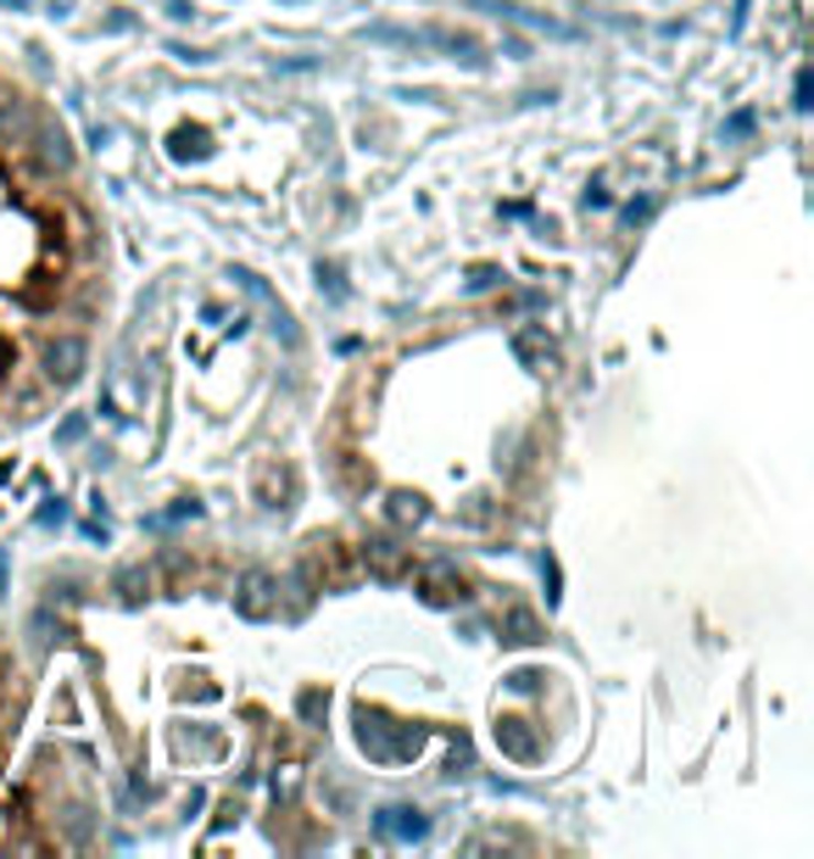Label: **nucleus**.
<instances>
[{
  "label": "nucleus",
  "mask_w": 814,
  "mask_h": 859,
  "mask_svg": "<svg viewBox=\"0 0 814 859\" xmlns=\"http://www.w3.org/2000/svg\"><path fill=\"white\" fill-rule=\"evenodd\" d=\"M397 520H424V508H419V497H397Z\"/></svg>",
  "instance_id": "7"
},
{
  "label": "nucleus",
  "mask_w": 814,
  "mask_h": 859,
  "mask_svg": "<svg viewBox=\"0 0 814 859\" xmlns=\"http://www.w3.org/2000/svg\"><path fill=\"white\" fill-rule=\"evenodd\" d=\"M12 7H23V0H12Z\"/></svg>",
  "instance_id": "8"
},
{
  "label": "nucleus",
  "mask_w": 814,
  "mask_h": 859,
  "mask_svg": "<svg viewBox=\"0 0 814 859\" xmlns=\"http://www.w3.org/2000/svg\"><path fill=\"white\" fill-rule=\"evenodd\" d=\"M235 609L246 620H268V615H274V580H268V575H246L240 591H235Z\"/></svg>",
  "instance_id": "1"
},
{
  "label": "nucleus",
  "mask_w": 814,
  "mask_h": 859,
  "mask_svg": "<svg viewBox=\"0 0 814 859\" xmlns=\"http://www.w3.org/2000/svg\"><path fill=\"white\" fill-rule=\"evenodd\" d=\"M424 597H430V604H452V597H458V580H452V569H446V564H435V569H430V591H424Z\"/></svg>",
  "instance_id": "5"
},
{
  "label": "nucleus",
  "mask_w": 814,
  "mask_h": 859,
  "mask_svg": "<svg viewBox=\"0 0 814 859\" xmlns=\"http://www.w3.org/2000/svg\"><path fill=\"white\" fill-rule=\"evenodd\" d=\"M369 564H375V575H402V547L397 542H369Z\"/></svg>",
  "instance_id": "4"
},
{
  "label": "nucleus",
  "mask_w": 814,
  "mask_h": 859,
  "mask_svg": "<svg viewBox=\"0 0 814 859\" xmlns=\"http://www.w3.org/2000/svg\"><path fill=\"white\" fill-rule=\"evenodd\" d=\"M78 369H84V347H78V340H56V347H51V374L67 385V380H78Z\"/></svg>",
  "instance_id": "2"
},
{
  "label": "nucleus",
  "mask_w": 814,
  "mask_h": 859,
  "mask_svg": "<svg viewBox=\"0 0 814 859\" xmlns=\"http://www.w3.org/2000/svg\"><path fill=\"white\" fill-rule=\"evenodd\" d=\"M380 831H391V837H424V820H419V809H386L380 815Z\"/></svg>",
  "instance_id": "3"
},
{
  "label": "nucleus",
  "mask_w": 814,
  "mask_h": 859,
  "mask_svg": "<svg viewBox=\"0 0 814 859\" xmlns=\"http://www.w3.org/2000/svg\"><path fill=\"white\" fill-rule=\"evenodd\" d=\"M508 631H513L508 642H535V620L530 615H508Z\"/></svg>",
  "instance_id": "6"
}]
</instances>
